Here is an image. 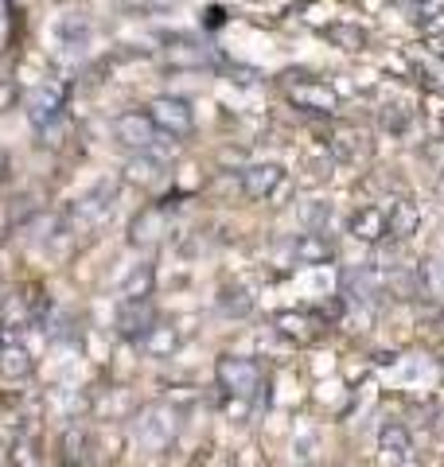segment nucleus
<instances>
[{"label":"nucleus","instance_id":"nucleus-1","mask_svg":"<svg viewBox=\"0 0 444 467\" xmlns=\"http://www.w3.org/2000/svg\"><path fill=\"white\" fill-rule=\"evenodd\" d=\"M285 90L292 97V106L304 109V113H320V117H331L339 109V97L331 94V86L320 82V78H308V74H285Z\"/></svg>","mask_w":444,"mask_h":467},{"label":"nucleus","instance_id":"nucleus-2","mask_svg":"<svg viewBox=\"0 0 444 467\" xmlns=\"http://www.w3.org/2000/svg\"><path fill=\"white\" fill-rule=\"evenodd\" d=\"M113 136H117L125 148H132V152L141 156H156L160 160V141H164V132L148 121V113H141V109H132V113H121L117 121H113Z\"/></svg>","mask_w":444,"mask_h":467},{"label":"nucleus","instance_id":"nucleus-3","mask_svg":"<svg viewBox=\"0 0 444 467\" xmlns=\"http://www.w3.org/2000/svg\"><path fill=\"white\" fill-rule=\"evenodd\" d=\"M218 385L230 397H253L261 390V366L246 355H222L218 359Z\"/></svg>","mask_w":444,"mask_h":467},{"label":"nucleus","instance_id":"nucleus-4","mask_svg":"<svg viewBox=\"0 0 444 467\" xmlns=\"http://www.w3.org/2000/svg\"><path fill=\"white\" fill-rule=\"evenodd\" d=\"M148 121H152L164 136H172V141L191 136V129H195V113L183 97H156V101L148 106Z\"/></svg>","mask_w":444,"mask_h":467},{"label":"nucleus","instance_id":"nucleus-5","mask_svg":"<svg viewBox=\"0 0 444 467\" xmlns=\"http://www.w3.org/2000/svg\"><path fill=\"white\" fill-rule=\"evenodd\" d=\"M113 324L125 339L132 343H141L152 327H156V308H152V300L141 296V300H121L117 304V315H113Z\"/></svg>","mask_w":444,"mask_h":467},{"label":"nucleus","instance_id":"nucleus-6","mask_svg":"<svg viewBox=\"0 0 444 467\" xmlns=\"http://www.w3.org/2000/svg\"><path fill=\"white\" fill-rule=\"evenodd\" d=\"M378 455H382L386 467H417V455H413V440L401 424H382L378 432Z\"/></svg>","mask_w":444,"mask_h":467},{"label":"nucleus","instance_id":"nucleus-7","mask_svg":"<svg viewBox=\"0 0 444 467\" xmlns=\"http://www.w3.org/2000/svg\"><path fill=\"white\" fill-rule=\"evenodd\" d=\"M137 420H141V424H137V436H141L144 444H152V448H164V444L176 436V413H172L168 405H148Z\"/></svg>","mask_w":444,"mask_h":467},{"label":"nucleus","instance_id":"nucleus-8","mask_svg":"<svg viewBox=\"0 0 444 467\" xmlns=\"http://www.w3.org/2000/svg\"><path fill=\"white\" fill-rule=\"evenodd\" d=\"M27 117H32V125H39V129H47L51 121L59 117V109H62V90L59 86H51V82H43V86H36L32 94H27Z\"/></svg>","mask_w":444,"mask_h":467},{"label":"nucleus","instance_id":"nucleus-9","mask_svg":"<svg viewBox=\"0 0 444 467\" xmlns=\"http://www.w3.org/2000/svg\"><path fill=\"white\" fill-rule=\"evenodd\" d=\"M281 176L285 171L277 168V164H250V168L242 171V191H246V199H265V195L277 191Z\"/></svg>","mask_w":444,"mask_h":467},{"label":"nucleus","instance_id":"nucleus-10","mask_svg":"<svg viewBox=\"0 0 444 467\" xmlns=\"http://www.w3.org/2000/svg\"><path fill=\"white\" fill-rule=\"evenodd\" d=\"M113 211V187H97L94 195H86L82 203L74 206V222H82V226H102Z\"/></svg>","mask_w":444,"mask_h":467},{"label":"nucleus","instance_id":"nucleus-11","mask_svg":"<svg viewBox=\"0 0 444 467\" xmlns=\"http://www.w3.org/2000/svg\"><path fill=\"white\" fill-rule=\"evenodd\" d=\"M292 257L301 265H320L331 257V241H327V234H320V230H308V234H301V238L292 241Z\"/></svg>","mask_w":444,"mask_h":467},{"label":"nucleus","instance_id":"nucleus-12","mask_svg":"<svg viewBox=\"0 0 444 467\" xmlns=\"http://www.w3.org/2000/svg\"><path fill=\"white\" fill-rule=\"evenodd\" d=\"M343 296H347L351 304H374L378 280H374L371 269H347V273H343Z\"/></svg>","mask_w":444,"mask_h":467},{"label":"nucleus","instance_id":"nucleus-13","mask_svg":"<svg viewBox=\"0 0 444 467\" xmlns=\"http://www.w3.org/2000/svg\"><path fill=\"white\" fill-rule=\"evenodd\" d=\"M351 234L359 241H378L386 234V211H378V206H359V211L351 215Z\"/></svg>","mask_w":444,"mask_h":467},{"label":"nucleus","instance_id":"nucleus-14","mask_svg":"<svg viewBox=\"0 0 444 467\" xmlns=\"http://www.w3.org/2000/svg\"><path fill=\"white\" fill-rule=\"evenodd\" d=\"M421 222V211L409 199H397L390 203V215H386V234H394V238H409Z\"/></svg>","mask_w":444,"mask_h":467},{"label":"nucleus","instance_id":"nucleus-15","mask_svg":"<svg viewBox=\"0 0 444 467\" xmlns=\"http://www.w3.org/2000/svg\"><path fill=\"white\" fill-rule=\"evenodd\" d=\"M164 234H168V215H164V206H148V211L132 222V241H137V246H141V241L144 246H148V241H160Z\"/></svg>","mask_w":444,"mask_h":467},{"label":"nucleus","instance_id":"nucleus-16","mask_svg":"<svg viewBox=\"0 0 444 467\" xmlns=\"http://www.w3.org/2000/svg\"><path fill=\"white\" fill-rule=\"evenodd\" d=\"M160 180H164V160H156V156H132L129 160V183L152 187Z\"/></svg>","mask_w":444,"mask_h":467},{"label":"nucleus","instance_id":"nucleus-17","mask_svg":"<svg viewBox=\"0 0 444 467\" xmlns=\"http://www.w3.org/2000/svg\"><path fill=\"white\" fill-rule=\"evenodd\" d=\"M0 370H4V378H27L32 374V355L24 347H4L0 350Z\"/></svg>","mask_w":444,"mask_h":467},{"label":"nucleus","instance_id":"nucleus-18","mask_svg":"<svg viewBox=\"0 0 444 467\" xmlns=\"http://www.w3.org/2000/svg\"><path fill=\"white\" fill-rule=\"evenodd\" d=\"M327 39H331L336 47H343V51H362L366 47V32L355 27V24H331L327 27Z\"/></svg>","mask_w":444,"mask_h":467},{"label":"nucleus","instance_id":"nucleus-19","mask_svg":"<svg viewBox=\"0 0 444 467\" xmlns=\"http://www.w3.org/2000/svg\"><path fill=\"white\" fill-rule=\"evenodd\" d=\"M148 288H152V265H137L132 276L121 285V300H141L148 296Z\"/></svg>","mask_w":444,"mask_h":467},{"label":"nucleus","instance_id":"nucleus-20","mask_svg":"<svg viewBox=\"0 0 444 467\" xmlns=\"http://www.w3.org/2000/svg\"><path fill=\"white\" fill-rule=\"evenodd\" d=\"M141 347L148 350V355H168V350H176V331H172V327H152V331H148V335L141 339Z\"/></svg>","mask_w":444,"mask_h":467},{"label":"nucleus","instance_id":"nucleus-21","mask_svg":"<svg viewBox=\"0 0 444 467\" xmlns=\"http://www.w3.org/2000/svg\"><path fill=\"white\" fill-rule=\"evenodd\" d=\"M425 156L432 160V168L436 171H444V141H432L429 148H425Z\"/></svg>","mask_w":444,"mask_h":467},{"label":"nucleus","instance_id":"nucleus-22","mask_svg":"<svg viewBox=\"0 0 444 467\" xmlns=\"http://www.w3.org/2000/svg\"><path fill=\"white\" fill-rule=\"evenodd\" d=\"M425 47H429L436 59H444V32H432V36L425 39Z\"/></svg>","mask_w":444,"mask_h":467},{"label":"nucleus","instance_id":"nucleus-23","mask_svg":"<svg viewBox=\"0 0 444 467\" xmlns=\"http://www.w3.org/2000/svg\"><path fill=\"white\" fill-rule=\"evenodd\" d=\"M8 347V335H4V327H0V350Z\"/></svg>","mask_w":444,"mask_h":467}]
</instances>
